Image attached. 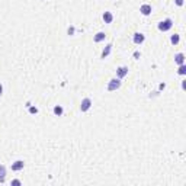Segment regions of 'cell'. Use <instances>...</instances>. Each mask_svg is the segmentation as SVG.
Here are the masks:
<instances>
[{
	"mask_svg": "<svg viewBox=\"0 0 186 186\" xmlns=\"http://www.w3.org/2000/svg\"><path fill=\"white\" fill-rule=\"evenodd\" d=\"M172 26H173V21H172L170 18H167V19H164V21H161V22L158 23V29L163 31V32L172 29Z\"/></svg>",
	"mask_w": 186,
	"mask_h": 186,
	"instance_id": "6da1fadb",
	"label": "cell"
},
{
	"mask_svg": "<svg viewBox=\"0 0 186 186\" xmlns=\"http://www.w3.org/2000/svg\"><path fill=\"white\" fill-rule=\"evenodd\" d=\"M119 87H121V79H112V80H109V83H108V90L109 92H114V90H116Z\"/></svg>",
	"mask_w": 186,
	"mask_h": 186,
	"instance_id": "7a4b0ae2",
	"label": "cell"
},
{
	"mask_svg": "<svg viewBox=\"0 0 186 186\" xmlns=\"http://www.w3.org/2000/svg\"><path fill=\"white\" fill-rule=\"evenodd\" d=\"M90 106H92V101H90L89 98H84V99L81 101V103H80V111H81V112H87V111L90 109Z\"/></svg>",
	"mask_w": 186,
	"mask_h": 186,
	"instance_id": "3957f363",
	"label": "cell"
},
{
	"mask_svg": "<svg viewBox=\"0 0 186 186\" xmlns=\"http://www.w3.org/2000/svg\"><path fill=\"white\" fill-rule=\"evenodd\" d=\"M127 74H128V67L122 65V67H118L116 68V77L118 79H124Z\"/></svg>",
	"mask_w": 186,
	"mask_h": 186,
	"instance_id": "277c9868",
	"label": "cell"
},
{
	"mask_svg": "<svg viewBox=\"0 0 186 186\" xmlns=\"http://www.w3.org/2000/svg\"><path fill=\"white\" fill-rule=\"evenodd\" d=\"M23 166H25V163H23L22 160H18V161H15V163L12 164V170H13V172H19V170L23 169Z\"/></svg>",
	"mask_w": 186,
	"mask_h": 186,
	"instance_id": "5b68a950",
	"label": "cell"
},
{
	"mask_svg": "<svg viewBox=\"0 0 186 186\" xmlns=\"http://www.w3.org/2000/svg\"><path fill=\"white\" fill-rule=\"evenodd\" d=\"M151 10H153V9H151L150 5H143V6L140 8V12H141L144 16H148V15L151 13Z\"/></svg>",
	"mask_w": 186,
	"mask_h": 186,
	"instance_id": "8992f818",
	"label": "cell"
},
{
	"mask_svg": "<svg viewBox=\"0 0 186 186\" xmlns=\"http://www.w3.org/2000/svg\"><path fill=\"white\" fill-rule=\"evenodd\" d=\"M144 39H145V37H144L143 34H140V32H137V34H134V42H135L137 45H140V44H143V42H144Z\"/></svg>",
	"mask_w": 186,
	"mask_h": 186,
	"instance_id": "52a82bcc",
	"label": "cell"
},
{
	"mask_svg": "<svg viewBox=\"0 0 186 186\" xmlns=\"http://www.w3.org/2000/svg\"><path fill=\"white\" fill-rule=\"evenodd\" d=\"M174 63L176 64H185V54L183 52H179V54H176L174 55Z\"/></svg>",
	"mask_w": 186,
	"mask_h": 186,
	"instance_id": "ba28073f",
	"label": "cell"
},
{
	"mask_svg": "<svg viewBox=\"0 0 186 186\" xmlns=\"http://www.w3.org/2000/svg\"><path fill=\"white\" fill-rule=\"evenodd\" d=\"M111 51H112V44H108V45L103 48V51H102V55H101V57H102V58H106V57L111 54Z\"/></svg>",
	"mask_w": 186,
	"mask_h": 186,
	"instance_id": "9c48e42d",
	"label": "cell"
},
{
	"mask_svg": "<svg viewBox=\"0 0 186 186\" xmlns=\"http://www.w3.org/2000/svg\"><path fill=\"white\" fill-rule=\"evenodd\" d=\"M102 18H103V21H105V23H111V22L114 21V15H112L111 12H105Z\"/></svg>",
	"mask_w": 186,
	"mask_h": 186,
	"instance_id": "30bf717a",
	"label": "cell"
},
{
	"mask_svg": "<svg viewBox=\"0 0 186 186\" xmlns=\"http://www.w3.org/2000/svg\"><path fill=\"white\" fill-rule=\"evenodd\" d=\"M105 38H106L105 32H98V34L95 35V38H93V41H95V42H102Z\"/></svg>",
	"mask_w": 186,
	"mask_h": 186,
	"instance_id": "8fae6325",
	"label": "cell"
},
{
	"mask_svg": "<svg viewBox=\"0 0 186 186\" xmlns=\"http://www.w3.org/2000/svg\"><path fill=\"white\" fill-rule=\"evenodd\" d=\"M5 179H6V167L0 166V183H3Z\"/></svg>",
	"mask_w": 186,
	"mask_h": 186,
	"instance_id": "7c38bea8",
	"label": "cell"
},
{
	"mask_svg": "<svg viewBox=\"0 0 186 186\" xmlns=\"http://www.w3.org/2000/svg\"><path fill=\"white\" fill-rule=\"evenodd\" d=\"M179 41H180V37H179L177 34H174V35H172V38H170V42H172L173 45H176V44H179Z\"/></svg>",
	"mask_w": 186,
	"mask_h": 186,
	"instance_id": "4fadbf2b",
	"label": "cell"
},
{
	"mask_svg": "<svg viewBox=\"0 0 186 186\" xmlns=\"http://www.w3.org/2000/svg\"><path fill=\"white\" fill-rule=\"evenodd\" d=\"M54 114H55L57 116H61V115H63V106L57 105V106L54 108Z\"/></svg>",
	"mask_w": 186,
	"mask_h": 186,
	"instance_id": "5bb4252c",
	"label": "cell"
},
{
	"mask_svg": "<svg viewBox=\"0 0 186 186\" xmlns=\"http://www.w3.org/2000/svg\"><path fill=\"white\" fill-rule=\"evenodd\" d=\"M177 73H179L180 76H185V74H186V65H185V64H180V65H179Z\"/></svg>",
	"mask_w": 186,
	"mask_h": 186,
	"instance_id": "9a60e30c",
	"label": "cell"
},
{
	"mask_svg": "<svg viewBox=\"0 0 186 186\" xmlns=\"http://www.w3.org/2000/svg\"><path fill=\"white\" fill-rule=\"evenodd\" d=\"M12 185H13V186H21V185H22V182H21V180H18V179H15V180H12Z\"/></svg>",
	"mask_w": 186,
	"mask_h": 186,
	"instance_id": "2e32d148",
	"label": "cell"
},
{
	"mask_svg": "<svg viewBox=\"0 0 186 186\" xmlns=\"http://www.w3.org/2000/svg\"><path fill=\"white\" fill-rule=\"evenodd\" d=\"M29 112H31V114H37V112H38V109H37V108H31V109H29Z\"/></svg>",
	"mask_w": 186,
	"mask_h": 186,
	"instance_id": "e0dca14e",
	"label": "cell"
},
{
	"mask_svg": "<svg viewBox=\"0 0 186 186\" xmlns=\"http://www.w3.org/2000/svg\"><path fill=\"white\" fill-rule=\"evenodd\" d=\"M176 5L177 6H182L183 5V0H176Z\"/></svg>",
	"mask_w": 186,
	"mask_h": 186,
	"instance_id": "ac0fdd59",
	"label": "cell"
},
{
	"mask_svg": "<svg viewBox=\"0 0 186 186\" xmlns=\"http://www.w3.org/2000/svg\"><path fill=\"white\" fill-rule=\"evenodd\" d=\"M2 95H3V86L0 84V98H2Z\"/></svg>",
	"mask_w": 186,
	"mask_h": 186,
	"instance_id": "d6986e66",
	"label": "cell"
}]
</instances>
